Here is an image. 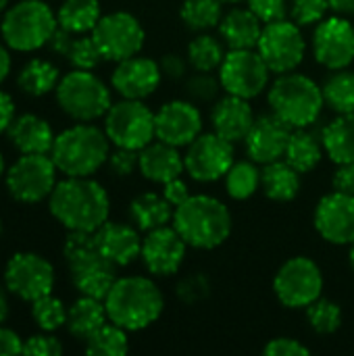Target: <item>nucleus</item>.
Instances as JSON below:
<instances>
[{
	"mask_svg": "<svg viewBox=\"0 0 354 356\" xmlns=\"http://www.w3.org/2000/svg\"><path fill=\"white\" fill-rule=\"evenodd\" d=\"M129 332L106 321L86 340V353L90 356H123L129 350Z\"/></svg>",
	"mask_w": 354,
	"mask_h": 356,
	"instance_id": "nucleus-39",
	"label": "nucleus"
},
{
	"mask_svg": "<svg viewBox=\"0 0 354 356\" xmlns=\"http://www.w3.org/2000/svg\"><path fill=\"white\" fill-rule=\"evenodd\" d=\"M325 280L317 261L296 254L282 263L273 277V294L277 302L290 311H305L323 296Z\"/></svg>",
	"mask_w": 354,
	"mask_h": 356,
	"instance_id": "nucleus-9",
	"label": "nucleus"
},
{
	"mask_svg": "<svg viewBox=\"0 0 354 356\" xmlns=\"http://www.w3.org/2000/svg\"><path fill=\"white\" fill-rule=\"evenodd\" d=\"M307 313V321L309 327L317 334V336H332L342 327V309L338 302L330 300V298H319L315 300L311 307L305 309Z\"/></svg>",
	"mask_w": 354,
	"mask_h": 356,
	"instance_id": "nucleus-40",
	"label": "nucleus"
},
{
	"mask_svg": "<svg viewBox=\"0 0 354 356\" xmlns=\"http://www.w3.org/2000/svg\"><path fill=\"white\" fill-rule=\"evenodd\" d=\"M92 38L104 60L119 63L142 52L146 29L136 15L127 10H113L100 17L92 29Z\"/></svg>",
	"mask_w": 354,
	"mask_h": 356,
	"instance_id": "nucleus-13",
	"label": "nucleus"
},
{
	"mask_svg": "<svg viewBox=\"0 0 354 356\" xmlns=\"http://www.w3.org/2000/svg\"><path fill=\"white\" fill-rule=\"evenodd\" d=\"M323 156H325V150H323L321 136L311 131V127H303V129H294L292 131L284 159L300 175L315 171L321 165Z\"/></svg>",
	"mask_w": 354,
	"mask_h": 356,
	"instance_id": "nucleus-32",
	"label": "nucleus"
},
{
	"mask_svg": "<svg viewBox=\"0 0 354 356\" xmlns=\"http://www.w3.org/2000/svg\"><path fill=\"white\" fill-rule=\"evenodd\" d=\"M267 104L292 129L313 127L325 106L321 86L307 73L288 71L275 75L267 90Z\"/></svg>",
	"mask_w": 354,
	"mask_h": 356,
	"instance_id": "nucleus-4",
	"label": "nucleus"
},
{
	"mask_svg": "<svg viewBox=\"0 0 354 356\" xmlns=\"http://www.w3.org/2000/svg\"><path fill=\"white\" fill-rule=\"evenodd\" d=\"M138 171L144 179L165 186L167 181L182 177L186 173L184 154L177 146H171L163 140H152L148 146L140 150V165Z\"/></svg>",
	"mask_w": 354,
	"mask_h": 356,
	"instance_id": "nucleus-25",
	"label": "nucleus"
},
{
	"mask_svg": "<svg viewBox=\"0 0 354 356\" xmlns=\"http://www.w3.org/2000/svg\"><path fill=\"white\" fill-rule=\"evenodd\" d=\"M4 173H6V171H4V156L0 154V177H2Z\"/></svg>",
	"mask_w": 354,
	"mask_h": 356,
	"instance_id": "nucleus-60",
	"label": "nucleus"
},
{
	"mask_svg": "<svg viewBox=\"0 0 354 356\" xmlns=\"http://www.w3.org/2000/svg\"><path fill=\"white\" fill-rule=\"evenodd\" d=\"M63 254L71 284L79 296L104 300L119 275L117 267L100 254L94 232H69Z\"/></svg>",
	"mask_w": 354,
	"mask_h": 356,
	"instance_id": "nucleus-6",
	"label": "nucleus"
},
{
	"mask_svg": "<svg viewBox=\"0 0 354 356\" xmlns=\"http://www.w3.org/2000/svg\"><path fill=\"white\" fill-rule=\"evenodd\" d=\"M300 188H303L300 173L286 159L263 165L261 190H263L265 198H269L271 202L288 204L298 198Z\"/></svg>",
	"mask_w": 354,
	"mask_h": 356,
	"instance_id": "nucleus-28",
	"label": "nucleus"
},
{
	"mask_svg": "<svg viewBox=\"0 0 354 356\" xmlns=\"http://www.w3.org/2000/svg\"><path fill=\"white\" fill-rule=\"evenodd\" d=\"M10 73V54L4 44H0V83L8 77Z\"/></svg>",
	"mask_w": 354,
	"mask_h": 356,
	"instance_id": "nucleus-57",
	"label": "nucleus"
},
{
	"mask_svg": "<svg viewBox=\"0 0 354 356\" xmlns=\"http://www.w3.org/2000/svg\"><path fill=\"white\" fill-rule=\"evenodd\" d=\"M111 146L104 127L75 123L54 138L50 156L65 177H92L106 165Z\"/></svg>",
	"mask_w": 354,
	"mask_h": 356,
	"instance_id": "nucleus-5",
	"label": "nucleus"
},
{
	"mask_svg": "<svg viewBox=\"0 0 354 356\" xmlns=\"http://www.w3.org/2000/svg\"><path fill=\"white\" fill-rule=\"evenodd\" d=\"M261 173L263 169L252 159L236 161L223 177L227 196L236 202L250 200L261 190Z\"/></svg>",
	"mask_w": 354,
	"mask_h": 356,
	"instance_id": "nucleus-35",
	"label": "nucleus"
},
{
	"mask_svg": "<svg viewBox=\"0 0 354 356\" xmlns=\"http://www.w3.org/2000/svg\"><path fill=\"white\" fill-rule=\"evenodd\" d=\"M23 355L33 356H61L63 355V344L52 332H42L23 342Z\"/></svg>",
	"mask_w": 354,
	"mask_h": 356,
	"instance_id": "nucleus-47",
	"label": "nucleus"
},
{
	"mask_svg": "<svg viewBox=\"0 0 354 356\" xmlns=\"http://www.w3.org/2000/svg\"><path fill=\"white\" fill-rule=\"evenodd\" d=\"M104 131L113 146L142 150L152 140H156L154 113L144 100L121 98L113 102L104 115Z\"/></svg>",
	"mask_w": 354,
	"mask_h": 356,
	"instance_id": "nucleus-10",
	"label": "nucleus"
},
{
	"mask_svg": "<svg viewBox=\"0 0 354 356\" xmlns=\"http://www.w3.org/2000/svg\"><path fill=\"white\" fill-rule=\"evenodd\" d=\"M163 190V196L171 202V207L175 209V207H179V204H184L190 196H192V192H190V186H188V181H184V177H175V179H171V181H167L165 186H161Z\"/></svg>",
	"mask_w": 354,
	"mask_h": 356,
	"instance_id": "nucleus-52",
	"label": "nucleus"
},
{
	"mask_svg": "<svg viewBox=\"0 0 354 356\" xmlns=\"http://www.w3.org/2000/svg\"><path fill=\"white\" fill-rule=\"evenodd\" d=\"M332 190L354 194V163H340L332 173Z\"/></svg>",
	"mask_w": 354,
	"mask_h": 356,
	"instance_id": "nucleus-51",
	"label": "nucleus"
},
{
	"mask_svg": "<svg viewBox=\"0 0 354 356\" xmlns=\"http://www.w3.org/2000/svg\"><path fill=\"white\" fill-rule=\"evenodd\" d=\"M265 356H309L311 350L296 338H273L263 348Z\"/></svg>",
	"mask_w": 354,
	"mask_h": 356,
	"instance_id": "nucleus-50",
	"label": "nucleus"
},
{
	"mask_svg": "<svg viewBox=\"0 0 354 356\" xmlns=\"http://www.w3.org/2000/svg\"><path fill=\"white\" fill-rule=\"evenodd\" d=\"M6 6H8V0H0V13H4Z\"/></svg>",
	"mask_w": 354,
	"mask_h": 356,
	"instance_id": "nucleus-61",
	"label": "nucleus"
},
{
	"mask_svg": "<svg viewBox=\"0 0 354 356\" xmlns=\"http://www.w3.org/2000/svg\"><path fill=\"white\" fill-rule=\"evenodd\" d=\"M48 209L69 232H96L111 217V198L92 177H65L48 196Z\"/></svg>",
	"mask_w": 354,
	"mask_h": 356,
	"instance_id": "nucleus-1",
	"label": "nucleus"
},
{
	"mask_svg": "<svg viewBox=\"0 0 354 356\" xmlns=\"http://www.w3.org/2000/svg\"><path fill=\"white\" fill-rule=\"evenodd\" d=\"M202 125L204 121L198 104L188 98L169 100L154 111L156 140H163L177 148H186L188 144H192L204 131Z\"/></svg>",
	"mask_w": 354,
	"mask_h": 356,
	"instance_id": "nucleus-18",
	"label": "nucleus"
},
{
	"mask_svg": "<svg viewBox=\"0 0 354 356\" xmlns=\"http://www.w3.org/2000/svg\"><path fill=\"white\" fill-rule=\"evenodd\" d=\"M61 81V71L56 65L44 58H31L19 73L17 86L27 96H44L48 92H54Z\"/></svg>",
	"mask_w": 354,
	"mask_h": 356,
	"instance_id": "nucleus-36",
	"label": "nucleus"
},
{
	"mask_svg": "<svg viewBox=\"0 0 354 356\" xmlns=\"http://www.w3.org/2000/svg\"><path fill=\"white\" fill-rule=\"evenodd\" d=\"M96 238V246L100 250V254L113 263L117 269L121 267H129L131 263H136L140 259L142 252V232L129 221H106L104 225H100L94 232Z\"/></svg>",
	"mask_w": 354,
	"mask_h": 356,
	"instance_id": "nucleus-23",
	"label": "nucleus"
},
{
	"mask_svg": "<svg viewBox=\"0 0 354 356\" xmlns=\"http://www.w3.org/2000/svg\"><path fill=\"white\" fill-rule=\"evenodd\" d=\"M4 286L13 296L33 302L46 294H52L54 267L42 254L17 252L4 267Z\"/></svg>",
	"mask_w": 354,
	"mask_h": 356,
	"instance_id": "nucleus-17",
	"label": "nucleus"
},
{
	"mask_svg": "<svg viewBox=\"0 0 354 356\" xmlns=\"http://www.w3.org/2000/svg\"><path fill=\"white\" fill-rule=\"evenodd\" d=\"M161 65V71H163V77L169 79V81H184L192 67L188 63V56L186 54H179V52H167L163 54V58L159 60Z\"/></svg>",
	"mask_w": 354,
	"mask_h": 356,
	"instance_id": "nucleus-49",
	"label": "nucleus"
},
{
	"mask_svg": "<svg viewBox=\"0 0 354 356\" xmlns=\"http://www.w3.org/2000/svg\"><path fill=\"white\" fill-rule=\"evenodd\" d=\"M100 17L102 8L98 0H65L56 10L58 25L75 35L92 33Z\"/></svg>",
	"mask_w": 354,
	"mask_h": 356,
	"instance_id": "nucleus-34",
	"label": "nucleus"
},
{
	"mask_svg": "<svg viewBox=\"0 0 354 356\" xmlns=\"http://www.w3.org/2000/svg\"><path fill=\"white\" fill-rule=\"evenodd\" d=\"M348 263H351V269L354 273V242L351 244V250H348Z\"/></svg>",
	"mask_w": 354,
	"mask_h": 356,
	"instance_id": "nucleus-59",
	"label": "nucleus"
},
{
	"mask_svg": "<svg viewBox=\"0 0 354 356\" xmlns=\"http://www.w3.org/2000/svg\"><path fill=\"white\" fill-rule=\"evenodd\" d=\"M108 169L113 175L117 177H129L131 173L138 171L140 165V152L138 150H129V148H117L111 150L108 161H106Z\"/></svg>",
	"mask_w": 354,
	"mask_h": 356,
	"instance_id": "nucleus-46",
	"label": "nucleus"
},
{
	"mask_svg": "<svg viewBox=\"0 0 354 356\" xmlns=\"http://www.w3.org/2000/svg\"><path fill=\"white\" fill-rule=\"evenodd\" d=\"M321 90L325 106L332 108L336 115L354 113V71L351 67L332 71Z\"/></svg>",
	"mask_w": 354,
	"mask_h": 356,
	"instance_id": "nucleus-38",
	"label": "nucleus"
},
{
	"mask_svg": "<svg viewBox=\"0 0 354 356\" xmlns=\"http://www.w3.org/2000/svg\"><path fill=\"white\" fill-rule=\"evenodd\" d=\"M186 173L198 184H215L225 177L230 167L236 163L234 144L219 134L202 131L184 152Z\"/></svg>",
	"mask_w": 354,
	"mask_h": 356,
	"instance_id": "nucleus-15",
	"label": "nucleus"
},
{
	"mask_svg": "<svg viewBox=\"0 0 354 356\" xmlns=\"http://www.w3.org/2000/svg\"><path fill=\"white\" fill-rule=\"evenodd\" d=\"M223 15L225 10L221 0H184L179 6V19L184 27L194 33L219 27Z\"/></svg>",
	"mask_w": 354,
	"mask_h": 356,
	"instance_id": "nucleus-37",
	"label": "nucleus"
},
{
	"mask_svg": "<svg viewBox=\"0 0 354 356\" xmlns=\"http://www.w3.org/2000/svg\"><path fill=\"white\" fill-rule=\"evenodd\" d=\"M163 79L165 77L159 60L142 54L119 60L111 73L113 90L121 98H131V100H146L159 90Z\"/></svg>",
	"mask_w": 354,
	"mask_h": 356,
	"instance_id": "nucleus-21",
	"label": "nucleus"
},
{
	"mask_svg": "<svg viewBox=\"0 0 354 356\" xmlns=\"http://www.w3.org/2000/svg\"><path fill=\"white\" fill-rule=\"evenodd\" d=\"M330 10L336 15L354 17V0H330Z\"/></svg>",
	"mask_w": 354,
	"mask_h": 356,
	"instance_id": "nucleus-56",
	"label": "nucleus"
},
{
	"mask_svg": "<svg viewBox=\"0 0 354 356\" xmlns=\"http://www.w3.org/2000/svg\"><path fill=\"white\" fill-rule=\"evenodd\" d=\"M171 225L194 250H215L223 246L234 229L230 207L211 194H192L175 207Z\"/></svg>",
	"mask_w": 354,
	"mask_h": 356,
	"instance_id": "nucleus-3",
	"label": "nucleus"
},
{
	"mask_svg": "<svg viewBox=\"0 0 354 356\" xmlns=\"http://www.w3.org/2000/svg\"><path fill=\"white\" fill-rule=\"evenodd\" d=\"M6 134L21 154H50L56 138L50 123L31 113L15 117Z\"/></svg>",
	"mask_w": 354,
	"mask_h": 356,
	"instance_id": "nucleus-27",
	"label": "nucleus"
},
{
	"mask_svg": "<svg viewBox=\"0 0 354 356\" xmlns=\"http://www.w3.org/2000/svg\"><path fill=\"white\" fill-rule=\"evenodd\" d=\"M67 60L71 63L73 69L94 71L104 58H102L92 33H81V35L73 38V42L69 46V52H67Z\"/></svg>",
	"mask_w": 354,
	"mask_h": 356,
	"instance_id": "nucleus-43",
	"label": "nucleus"
},
{
	"mask_svg": "<svg viewBox=\"0 0 354 356\" xmlns=\"http://www.w3.org/2000/svg\"><path fill=\"white\" fill-rule=\"evenodd\" d=\"M315 232L334 246H351L354 242V194L332 190L321 196L313 213Z\"/></svg>",
	"mask_w": 354,
	"mask_h": 356,
	"instance_id": "nucleus-20",
	"label": "nucleus"
},
{
	"mask_svg": "<svg viewBox=\"0 0 354 356\" xmlns=\"http://www.w3.org/2000/svg\"><path fill=\"white\" fill-rule=\"evenodd\" d=\"M13 121H15V102L6 92L0 90V134L8 131Z\"/></svg>",
	"mask_w": 354,
	"mask_h": 356,
	"instance_id": "nucleus-55",
	"label": "nucleus"
},
{
	"mask_svg": "<svg viewBox=\"0 0 354 356\" xmlns=\"http://www.w3.org/2000/svg\"><path fill=\"white\" fill-rule=\"evenodd\" d=\"M225 54H227V46L223 44V40L209 31L196 33L186 46V56L192 71L215 73L219 71Z\"/></svg>",
	"mask_w": 354,
	"mask_h": 356,
	"instance_id": "nucleus-33",
	"label": "nucleus"
},
{
	"mask_svg": "<svg viewBox=\"0 0 354 356\" xmlns=\"http://www.w3.org/2000/svg\"><path fill=\"white\" fill-rule=\"evenodd\" d=\"M23 355V340L8 327L0 325V356Z\"/></svg>",
	"mask_w": 354,
	"mask_h": 356,
	"instance_id": "nucleus-53",
	"label": "nucleus"
},
{
	"mask_svg": "<svg viewBox=\"0 0 354 356\" xmlns=\"http://www.w3.org/2000/svg\"><path fill=\"white\" fill-rule=\"evenodd\" d=\"M330 13V0H290V19L300 27H315Z\"/></svg>",
	"mask_w": 354,
	"mask_h": 356,
	"instance_id": "nucleus-45",
	"label": "nucleus"
},
{
	"mask_svg": "<svg viewBox=\"0 0 354 356\" xmlns=\"http://www.w3.org/2000/svg\"><path fill=\"white\" fill-rule=\"evenodd\" d=\"M209 119H211V129L215 134L230 140L232 144H238L244 142V138L248 136L257 115L250 100L223 94L213 102Z\"/></svg>",
	"mask_w": 354,
	"mask_h": 356,
	"instance_id": "nucleus-24",
	"label": "nucleus"
},
{
	"mask_svg": "<svg viewBox=\"0 0 354 356\" xmlns=\"http://www.w3.org/2000/svg\"><path fill=\"white\" fill-rule=\"evenodd\" d=\"M292 131L294 129L290 125H286L273 113L259 115L255 119L248 136L242 142L244 150H246V156L252 159L255 163H259L261 167L284 159Z\"/></svg>",
	"mask_w": 354,
	"mask_h": 356,
	"instance_id": "nucleus-22",
	"label": "nucleus"
},
{
	"mask_svg": "<svg viewBox=\"0 0 354 356\" xmlns=\"http://www.w3.org/2000/svg\"><path fill=\"white\" fill-rule=\"evenodd\" d=\"M6 286H0V323L8 319V298H6Z\"/></svg>",
	"mask_w": 354,
	"mask_h": 356,
	"instance_id": "nucleus-58",
	"label": "nucleus"
},
{
	"mask_svg": "<svg viewBox=\"0 0 354 356\" xmlns=\"http://www.w3.org/2000/svg\"><path fill=\"white\" fill-rule=\"evenodd\" d=\"M61 111L77 123H94L104 119L113 98L108 86L86 69H73L65 73L54 90Z\"/></svg>",
	"mask_w": 354,
	"mask_h": 356,
	"instance_id": "nucleus-8",
	"label": "nucleus"
},
{
	"mask_svg": "<svg viewBox=\"0 0 354 356\" xmlns=\"http://www.w3.org/2000/svg\"><path fill=\"white\" fill-rule=\"evenodd\" d=\"M0 236H2V221H0Z\"/></svg>",
	"mask_w": 354,
	"mask_h": 356,
	"instance_id": "nucleus-63",
	"label": "nucleus"
},
{
	"mask_svg": "<svg viewBox=\"0 0 354 356\" xmlns=\"http://www.w3.org/2000/svg\"><path fill=\"white\" fill-rule=\"evenodd\" d=\"M108 321L104 300L92 298V296H79L67 311V332L86 342L96 330H100Z\"/></svg>",
	"mask_w": 354,
	"mask_h": 356,
	"instance_id": "nucleus-31",
	"label": "nucleus"
},
{
	"mask_svg": "<svg viewBox=\"0 0 354 356\" xmlns=\"http://www.w3.org/2000/svg\"><path fill=\"white\" fill-rule=\"evenodd\" d=\"M223 4H240V2H244V0H221Z\"/></svg>",
	"mask_w": 354,
	"mask_h": 356,
	"instance_id": "nucleus-62",
	"label": "nucleus"
},
{
	"mask_svg": "<svg viewBox=\"0 0 354 356\" xmlns=\"http://www.w3.org/2000/svg\"><path fill=\"white\" fill-rule=\"evenodd\" d=\"M271 75V69L267 67L257 48L227 50L219 67V81L223 94L240 96L246 100H255L265 90H269Z\"/></svg>",
	"mask_w": 354,
	"mask_h": 356,
	"instance_id": "nucleus-12",
	"label": "nucleus"
},
{
	"mask_svg": "<svg viewBox=\"0 0 354 356\" xmlns=\"http://www.w3.org/2000/svg\"><path fill=\"white\" fill-rule=\"evenodd\" d=\"M56 165L50 154H21L4 173L8 194L23 204H38L56 186Z\"/></svg>",
	"mask_w": 354,
	"mask_h": 356,
	"instance_id": "nucleus-14",
	"label": "nucleus"
},
{
	"mask_svg": "<svg viewBox=\"0 0 354 356\" xmlns=\"http://www.w3.org/2000/svg\"><path fill=\"white\" fill-rule=\"evenodd\" d=\"M325 156L334 163H354V113L336 115L321 129Z\"/></svg>",
	"mask_w": 354,
	"mask_h": 356,
	"instance_id": "nucleus-30",
	"label": "nucleus"
},
{
	"mask_svg": "<svg viewBox=\"0 0 354 356\" xmlns=\"http://www.w3.org/2000/svg\"><path fill=\"white\" fill-rule=\"evenodd\" d=\"M246 6L263 23H271V21H280L288 17L290 0H246Z\"/></svg>",
	"mask_w": 354,
	"mask_h": 356,
	"instance_id": "nucleus-48",
	"label": "nucleus"
},
{
	"mask_svg": "<svg viewBox=\"0 0 354 356\" xmlns=\"http://www.w3.org/2000/svg\"><path fill=\"white\" fill-rule=\"evenodd\" d=\"M129 221L144 234L171 225L173 221V213L175 209L171 207V202L163 196V192H142L138 194L131 202H129Z\"/></svg>",
	"mask_w": 354,
	"mask_h": 356,
	"instance_id": "nucleus-29",
	"label": "nucleus"
},
{
	"mask_svg": "<svg viewBox=\"0 0 354 356\" xmlns=\"http://www.w3.org/2000/svg\"><path fill=\"white\" fill-rule=\"evenodd\" d=\"M73 38H75V33H71V31H67V29H63V27L58 25V27H56V31L52 33V38H50L48 46L52 48V52L67 56L69 46H71V42H73Z\"/></svg>",
	"mask_w": 354,
	"mask_h": 356,
	"instance_id": "nucleus-54",
	"label": "nucleus"
},
{
	"mask_svg": "<svg viewBox=\"0 0 354 356\" xmlns=\"http://www.w3.org/2000/svg\"><path fill=\"white\" fill-rule=\"evenodd\" d=\"M104 307L108 321L125 332H142L161 319L165 296L152 275H123L108 290Z\"/></svg>",
	"mask_w": 354,
	"mask_h": 356,
	"instance_id": "nucleus-2",
	"label": "nucleus"
},
{
	"mask_svg": "<svg viewBox=\"0 0 354 356\" xmlns=\"http://www.w3.org/2000/svg\"><path fill=\"white\" fill-rule=\"evenodd\" d=\"M263 25L265 23L248 6H234L223 15L217 29L227 50H242L257 48Z\"/></svg>",
	"mask_w": 354,
	"mask_h": 356,
	"instance_id": "nucleus-26",
	"label": "nucleus"
},
{
	"mask_svg": "<svg viewBox=\"0 0 354 356\" xmlns=\"http://www.w3.org/2000/svg\"><path fill=\"white\" fill-rule=\"evenodd\" d=\"M311 52L328 71L348 69L354 63V23L344 15H332L313 29Z\"/></svg>",
	"mask_w": 354,
	"mask_h": 356,
	"instance_id": "nucleus-16",
	"label": "nucleus"
},
{
	"mask_svg": "<svg viewBox=\"0 0 354 356\" xmlns=\"http://www.w3.org/2000/svg\"><path fill=\"white\" fill-rule=\"evenodd\" d=\"M67 307L61 298L46 294L31 302V317L42 332H56L67 323Z\"/></svg>",
	"mask_w": 354,
	"mask_h": 356,
	"instance_id": "nucleus-41",
	"label": "nucleus"
},
{
	"mask_svg": "<svg viewBox=\"0 0 354 356\" xmlns=\"http://www.w3.org/2000/svg\"><path fill=\"white\" fill-rule=\"evenodd\" d=\"M56 27L58 19L44 0H21L4 10L0 33L8 48L33 52L50 42Z\"/></svg>",
	"mask_w": 354,
	"mask_h": 356,
	"instance_id": "nucleus-7",
	"label": "nucleus"
},
{
	"mask_svg": "<svg viewBox=\"0 0 354 356\" xmlns=\"http://www.w3.org/2000/svg\"><path fill=\"white\" fill-rule=\"evenodd\" d=\"M257 50L273 75L296 71L307 56V40L303 35V27L288 17L265 23Z\"/></svg>",
	"mask_w": 354,
	"mask_h": 356,
	"instance_id": "nucleus-11",
	"label": "nucleus"
},
{
	"mask_svg": "<svg viewBox=\"0 0 354 356\" xmlns=\"http://www.w3.org/2000/svg\"><path fill=\"white\" fill-rule=\"evenodd\" d=\"M188 248L190 246L184 242L177 229L173 225H165L144 236L140 261L152 277H171L182 271Z\"/></svg>",
	"mask_w": 354,
	"mask_h": 356,
	"instance_id": "nucleus-19",
	"label": "nucleus"
},
{
	"mask_svg": "<svg viewBox=\"0 0 354 356\" xmlns=\"http://www.w3.org/2000/svg\"><path fill=\"white\" fill-rule=\"evenodd\" d=\"M223 92L219 75L215 77L213 73H204V71H194L184 79V94L188 100L200 104H213L219 94Z\"/></svg>",
	"mask_w": 354,
	"mask_h": 356,
	"instance_id": "nucleus-42",
	"label": "nucleus"
},
{
	"mask_svg": "<svg viewBox=\"0 0 354 356\" xmlns=\"http://www.w3.org/2000/svg\"><path fill=\"white\" fill-rule=\"evenodd\" d=\"M175 296L184 305H198V302L207 300L211 296V280H209V275H204L202 271H196V273H190V275L182 277L179 284L175 286Z\"/></svg>",
	"mask_w": 354,
	"mask_h": 356,
	"instance_id": "nucleus-44",
	"label": "nucleus"
}]
</instances>
